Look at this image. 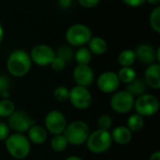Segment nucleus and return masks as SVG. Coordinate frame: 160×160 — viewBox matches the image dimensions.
Here are the masks:
<instances>
[{"mask_svg": "<svg viewBox=\"0 0 160 160\" xmlns=\"http://www.w3.org/2000/svg\"><path fill=\"white\" fill-rule=\"evenodd\" d=\"M9 86H10V82L8 78L5 75H0V95L5 91H8Z\"/></svg>", "mask_w": 160, "mask_h": 160, "instance_id": "nucleus-32", "label": "nucleus"}, {"mask_svg": "<svg viewBox=\"0 0 160 160\" xmlns=\"http://www.w3.org/2000/svg\"><path fill=\"white\" fill-rule=\"evenodd\" d=\"M134 109L138 114L144 117L155 115L159 110L158 98L151 94H143L135 98Z\"/></svg>", "mask_w": 160, "mask_h": 160, "instance_id": "nucleus-6", "label": "nucleus"}, {"mask_svg": "<svg viewBox=\"0 0 160 160\" xmlns=\"http://www.w3.org/2000/svg\"><path fill=\"white\" fill-rule=\"evenodd\" d=\"M147 87L153 89L160 88V65L159 63H154L148 65L144 72V79Z\"/></svg>", "mask_w": 160, "mask_h": 160, "instance_id": "nucleus-15", "label": "nucleus"}, {"mask_svg": "<svg viewBox=\"0 0 160 160\" xmlns=\"http://www.w3.org/2000/svg\"><path fill=\"white\" fill-rule=\"evenodd\" d=\"M68 96H69V89L67 88L66 86L60 85L53 90V98L59 102H65L68 100Z\"/></svg>", "mask_w": 160, "mask_h": 160, "instance_id": "nucleus-28", "label": "nucleus"}, {"mask_svg": "<svg viewBox=\"0 0 160 160\" xmlns=\"http://www.w3.org/2000/svg\"><path fill=\"white\" fill-rule=\"evenodd\" d=\"M136 60L135 51L132 49L123 50L118 55V63L122 67H131Z\"/></svg>", "mask_w": 160, "mask_h": 160, "instance_id": "nucleus-21", "label": "nucleus"}, {"mask_svg": "<svg viewBox=\"0 0 160 160\" xmlns=\"http://www.w3.org/2000/svg\"><path fill=\"white\" fill-rule=\"evenodd\" d=\"M112 140L119 145H126L129 143L132 140V132L128 127L118 126L111 133Z\"/></svg>", "mask_w": 160, "mask_h": 160, "instance_id": "nucleus-16", "label": "nucleus"}, {"mask_svg": "<svg viewBox=\"0 0 160 160\" xmlns=\"http://www.w3.org/2000/svg\"><path fill=\"white\" fill-rule=\"evenodd\" d=\"M51 68H52V70L54 71H57V72H60L62 70L65 69L66 66H67V62L64 61L62 58L58 57L55 55V57L53 58V60L52 61V63L50 64Z\"/></svg>", "mask_w": 160, "mask_h": 160, "instance_id": "nucleus-30", "label": "nucleus"}, {"mask_svg": "<svg viewBox=\"0 0 160 160\" xmlns=\"http://www.w3.org/2000/svg\"><path fill=\"white\" fill-rule=\"evenodd\" d=\"M32 63L39 67L50 66L55 57V51L47 44H37L30 51Z\"/></svg>", "mask_w": 160, "mask_h": 160, "instance_id": "nucleus-10", "label": "nucleus"}, {"mask_svg": "<svg viewBox=\"0 0 160 160\" xmlns=\"http://www.w3.org/2000/svg\"><path fill=\"white\" fill-rule=\"evenodd\" d=\"M92 53L89 49L85 46L79 47L76 52H74V59L77 65H89L92 60Z\"/></svg>", "mask_w": 160, "mask_h": 160, "instance_id": "nucleus-20", "label": "nucleus"}, {"mask_svg": "<svg viewBox=\"0 0 160 160\" xmlns=\"http://www.w3.org/2000/svg\"><path fill=\"white\" fill-rule=\"evenodd\" d=\"M128 128H129V130L133 133V132H139L141 131L143 127H144V119L142 116H141L138 113L132 114L128 118Z\"/></svg>", "mask_w": 160, "mask_h": 160, "instance_id": "nucleus-23", "label": "nucleus"}, {"mask_svg": "<svg viewBox=\"0 0 160 160\" xmlns=\"http://www.w3.org/2000/svg\"><path fill=\"white\" fill-rule=\"evenodd\" d=\"M65 160H83L82 158H81L80 157H77V156H70V157H68Z\"/></svg>", "mask_w": 160, "mask_h": 160, "instance_id": "nucleus-38", "label": "nucleus"}, {"mask_svg": "<svg viewBox=\"0 0 160 160\" xmlns=\"http://www.w3.org/2000/svg\"><path fill=\"white\" fill-rule=\"evenodd\" d=\"M93 37L90 27L83 23H75L70 25L66 32L67 42L74 47L85 46Z\"/></svg>", "mask_w": 160, "mask_h": 160, "instance_id": "nucleus-5", "label": "nucleus"}, {"mask_svg": "<svg viewBox=\"0 0 160 160\" xmlns=\"http://www.w3.org/2000/svg\"><path fill=\"white\" fill-rule=\"evenodd\" d=\"M8 125L10 129L14 130L16 133L27 132L29 128L35 125V121L31 116L23 111H14L8 117Z\"/></svg>", "mask_w": 160, "mask_h": 160, "instance_id": "nucleus-9", "label": "nucleus"}, {"mask_svg": "<svg viewBox=\"0 0 160 160\" xmlns=\"http://www.w3.org/2000/svg\"><path fill=\"white\" fill-rule=\"evenodd\" d=\"M8 153L16 159H23L28 157L31 151V142L22 133L10 134L5 141Z\"/></svg>", "mask_w": 160, "mask_h": 160, "instance_id": "nucleus-2", "label": "nucleus"}, {"mask_svg": "<svg viewBox=\"0 0 160 160\" xmlns=\"http://www.w3.org/2000/svg\"><path fill=\"white\" fill-rule=\"evenodd\" d=\"M117 76L119 78L120 82L128 84L137 78V73L132 67H122L119 69Z\"/></svg>", "mask_w": 160, "mask_h": 160, "instance_id": "nucleus-22", "label": "nucleus"}, {"mask_svg": "<svg viewBox=\"0 0 160 160\" xmlns=\"http://www.w3.org/2000/svg\"><path fill=\"white\" fill-rule=\"evenodd\" d=\"M58 4L62 8H68L72 5V0H58Z\"/></svg>", "mask_w": 160, "mask_h": 160, "instance_id": "nucleus-35", "label": "nucleus"}, {"mask_svg": "<svg viewBox=\"0 0 160 160\" xmlns=\"http://www.w3.org/2000/svg\"><path fill=\"white\" fill-rule=\"evenodd\" d=\"M88 49L92 54L95 55H102L108 50L107 41L101 37H92L89 42L87 43Z\"/></svg>", "mask_w": 160, "mask_h": 160, "instance_id": "nucleus-18", "label": "nucleus"}, {"mask_svg": "<svg viewBox=\"0 0 160 160\" xmlns=\"http://www.w3.org/2000/svg\"><path fill=\"white\" fill-rule=\"evenodd\" d=\"M68 100L75 109L82 111L88 109L91 106L93 98L87 87L75 85L69 90Z\"/></svg>", "mask_w": 160, "mask_h": 160, "instance_id": "nucleus-8", "label": "nucleus"}, {"mask_svg": "<svg viewBox=\"0 0 160 160\" xmlns=\"http://www.w3.org/2000/svg\"><path fill=\"white\" fill-rule=\"evenodd\" d=\"M120 85V81L117 76V73L114 71H105L101 73L97 80L98 88L106 94L114 93L118 90Z\"/></svg>", "mask_w": 160, "mask_h": 160, "instance_id": "nucleus-12", "label": "nucleus"}, {"mask_svg": "<svg viewBox=\"0 0 160 160\" xmlns=\"http://www.w3.org/2000/svg\"><path fill=\"white\" fill-rule=\"evenodd\" d=\"M149 23L151 28L158 34L160 33V7L157 6L150 13Z\"/></svg>", "mask_w": 160, "mask_h": 160, "instance_id": "nucleus-25", "label": "nucleus"}, {"mask_svg": "<svg viewBox=\"0 0 160 160\" xmlns=\"http://www.w3.org/2000/svg\"><path fill=\"white\" fill-rule=\"evenodd\" d=\"M122 1L126 6L130 8H139L146 2V0H122Z\"/></svg>", "mask_w": 160, "mask_h": 160, "instance_id": "nucleus-34", "label": "nucleus"}, {"mask_svg": "<svg viewBox=\"0 0 160 160\" xmlns=\"http://www.w3.org/2000/svg\"><path fill=\"white\" fill-rule=\"evenodd\" d=\"M78 2L84 8H93L99 4L100 0H78Z\"/></svg>", "mask_w": 160, "mask_h": 160, "instance_id": "nucleus-33", "label": "nucleus"}, {"mask_svg": "<svg viewBox=\"0 0 160 160\" xmlns=\"http://www.w3.org/2000/svg\"><path fill=\"white\" fill-rule=\"evenodd\" d=\"M147 90V84L142 78L137 77L131 82L128 83L126 86V91L130 93L134 98H138L145 94Z\"/></svg>", "mask_w": 160, "mask_h": 160, "instance_id": "nucleus-19", "label": "nucleus"}, {"mask_svg": "<svg viewBox=\"0 0 160 160\" xmlns=\"http://www.w3.org/2000/svg\"><path fill=\"white\" fill-rule=\"evenodd\" d=\"M28 133V140L30 142L39 145L42 144L46 142L47 140V130L45 128L38 126V125H34L32 126L29 130L27 131Z\"/></svg>", "mask_w": 160, "mask_h": 160, "instance_id": "nucleus-17", "label": "nucleus"}, {"mask_svg": "<svg viewBox=\"0 0 160 160\" xmlns=\"http://www.w3.org/2000/svg\"><path fill=\"white\" fill-rule=\"evenodd\" d=\"M55 55L60 57V58H62L64 61H66L68 63V61L73 59L74 52H73V50L69 46L63 45V46H60L57 49V51L55 52Z\"/></svg>", "mask_w": 160, "mask_h": 160, "instance_id": "nucleus-27", "label": "nucleus"}, {"mask_svg": "<svg viewBox=\"0 0 160 160\" xmlns=\"http://www.w3.org/2000/svg\"><path fill=\"white\" fill-rule=\"evenodd\" d=\"M147 3L151 4V5H155V6H158L160 3V0H146Z\"/></svg>", "mask_w": 160, "mask_h": 160, "instance_id": "nucleus-39", "label": "nucleus"}, {"mask_svg": "<svg viewBox=\"0 0 160 160\" xmlns=\"http://www.w3.org/2000/svg\"><path fill=\"white\" fill-rule=\"evenodd\" d=\"M32 61L29 53L22 49L11 52L7 59V69L14 77L25 76L32 68Z\"/></svg>", "mask_w": 160, "mask_h": 160, "instance_id": "nucleus-1", "label": "nucleus"}, {"mask_svg": "<svg viewBox=\"0 0 160 160\" xmlns=\"http://www.w3.org/2000/svg\"><path fill=\"white\" fill-rule=\"evenodd\" d=\"M51 148L54 152H63L67 149L68 142L64 136V134H58V135H53V137L51 140L50 142Z\"/></svg>", "mask_w": 160, "mask_h": 160, "instance_id": "nucleus-24", "label": "nucleus"}, {"mask_svg": "<svg viewBox=\"0 0 160 160\" xmlns=\"http://www.w3.org/2000/svg\"><path fill=\"white\" fill-rule=\"evenodd\" d=\"M135 98L126 90L116 91L111 98L110 106L117 113H128L134 109Z\"/></svg>", "mask_w": 160, "mask_h": 160, "instance_id": "nucleus-7", "label": "nucleus"}, {"mask_svg": "<svg viewBox=\"0 0 160 160\" xmlns=\"http://www.w3.org/2000/svg\"><path fill=\"white\" fill-rule=\"evenodd\" d=\"M95 79L93 68L89 65H77L73 69V80L77 85L90 86Z\"/></svg>", "mask_w": 160, "mask_h": 160, "instance_id": "nucleus-13", "label": "nucleus"}, {"mask_svg": "<svg viewBox=\"0 0 160 160\" xmlns=\"http://www.w3.org/2000/svg\"><path fill=\"white\" fill-rule=\"evenodd\" d=\"M149 160H160L159 151H156V152H154V153L150 156V159Z\"/></svg>", "mask_w": 160, "mask_h": 160, "instance_id": "nucleus-36", "label": "nucleus"}, {"mask_svg": "<svg viewBox=\"0 0 160 160\" xmlns=\"http://www.w3.org/2000/svg\"><path fill=\"white\" fill-rule=\"evenodd\" d=\"M10 135V128L8 124L0 122V141L5 142L7 138Z\"/></svg>", "mask_w": 160, "mask_h": 160, "instance_id": "nucleus-31", "label": "nucleus"}, {"mask_svg": "<svg viewBox=\"0 0 160 160\" xmlns=\"http://www.w3.org/2000/svg\"><path fill=\"white\" fill-rule=\"evenodd\" d=\"M63 134L66 137L68 144L79 146L86 142L90 134V128L85 122L76 120L71 122L69 125H67Z\"/></svg>", "mask_w": 160, "mask_h": 160, "instance_id": "nucleus-4", "label": "nucleus"}, {"mask_svg": "<svg viewBox=\"0 0 160 160\" xmlns=\"http://www.w3.org/2000/svg\"><path fill=\"white\" fill-rule=\"evenodd\" d=\"M85 143L91 153L96 155L104 154L111 148L112 143L111 132L98 128L89 134Z\"/></svg>", "mask_w": 160, "mask_h": 160, "instance_id": "nucleus-3", "label": "nucleus"}, {"mask_svg": "<svg viewBox=\"0 0 160 160\" xmlns=\"http://www.w3.org/2000/svg\"><path fill=\"white\" fill-rule=\"evenodd\" d=\"M15 111V104L8 99L0 100V117H8Z\"/></svg>", "mask_w": 160, "mask_h": 160, "instance_id": "nucleus-26", "label": "nucleus"}, {"mask_svg": "<svg viewBox=\"0 0 160 160\" xmlns=\"http://www.w3.org/2000/svg\"><path fill=\"white\" fill-rule=\"evenodd\" d=\"M4 36H5V32H4V28L2 26V24L0 23V43L3 41L4 39Z\"/></svg>", "mask_w": 160, "mask_h": 160, "instance_id": "nucleus-37", "label": "nucleus"}, {"mask_svg": "<svg viewBox=\"0 0 160 160\" xmlns=\"http://www.w3.org/2000/svg\"><path fill=\"white\" fill-rule=\"evenodd\" d=\"M45 129L52 135L63 134L67 127V119L59 111L49 112L44 119Z\"/></svg>", "mask_w": 160, "mask_h": 160, "instance_id": "nucleus-11", "label": "nucleus"}, {"mask_svg": "<svg viewBox=\"0 0 160 160\" xmlns=\"http://www.w3.org/2000/svg\"><path fill=\"white\" fill-rule=\"evenodd\" d=\"M135 51L136 59L144 65H151L157 62L156 50L155 48L148 43H142L137 46Z\"/></svg>", "mask_w": 160, "mask_h": 160, "instance_id": "nucleus-14", "label": "nucleus"}, {"mask_svg": "<svg viewBox=\"0 0 160 160\" xmlns=\"http://www.w3.org/2000/svg\"><path fill=\"white\" fill-rule=\"evenodd\" d=\"M112 126V118L109 114H102L98 119V127L99 129L109 130Z\"/></svg>", "mask_w": 160, "mask_h": 160, "instance_id": "nucleus-29", "label": "nucleus"}]
</instances>
